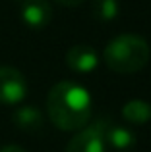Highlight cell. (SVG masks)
Instances as JSON below:
<instances>
[{"instance_id":"5b68a950","label":"cell","mask_w":151,"mask_h":152,"mask_svg":"<svg viewBox=\"0 0 151 152\" xmlns=\"http://www.w3.org/2000/svg\"><path fill=\"white\" fill-rule=\"evenodd\" d=\"M95 123L99 125L101 135L105 139V145L109 148L118 150V152H126L136 146V135H134L132 129H128L124 125H113L107 119H99Z\"/></svg>"},{"instance_id":"9c48e42d","label":"cell","mask_w":151,"mask_h":152,"mask_svg":"<svg viewBox=\"0 0 151 152\" xmlns=\"http://www.w3.org/2000/svg\"><path fill=\"white\" fill-rule=\"evenodd\" d=\"M14 121H16V125H18L19 129L31 131V133H33V131H39L43 127V115H41V112H39L37 108L23 106V108H19V110L16 112Z\"/></svg>"},{"instance_id":"8fae6325","label":"cell","mask_w":151,"mask_h":152,"mask_svg":"<svg viewBox=\"0 0 151 152\" xmlns=\"http://www.w3.org/2000/svg\"><path fill=\"white\" fill-rule=\"evenodd\" d=\"M54 2L62 4V6H79V4H83L85 0H54Z\"/></svg>"},{"instance_id":"ba28073f","label":"cell","mask_w":151,"mask_h":152,"mask_svg":"<svg viewBox=\"0 0 151 152\" xmlns=\"http://www.w3.org/2000/svg\"><path fill=\"white\" fill-rule=\"evenodd\" d=\"M122 118L132 125H144L151 121V104L145 100H130L122 108Z\"/></svg>"},{"instance_id":"8992f818","label":"cell","mask_w":151,"mask_h":152,"mask_svg":"<svg viewBox=\"0 0 151 152\" xmlns=\"http://www.w3.org/2000/svg\"><path fill=\"white\" fill-rule=\"evenodd\" d=\"M19 12L23 23L33 31L45 29L53 18V10L47 0H19Z\"/></svg>"},{"instance_id":"52a82bcc","label":"cell","mask_w":151,"mask_h":152,"mask_svg":"<svg viewBox=\"0 0 151 152\" xmlns=\"http://www.w3.org/2000/svg\"><path fill=\"white\" fill-rule=\"evenodd\" d=\"M66 64L78 73H91L99 66V54L89 45H76L66 52Z\"/></svg>"},{"instance_id":"6da1fadb","label":"cell","mask_w":151,"mask_h":152,"mask_svg":"<svg viewBox=\"0 0 151 152\" xmlns=\"http://www.w3.org/2000/svg\"><path fill=\"white\" fill-rule=\"evenodd\" d=\"M49 119L62 131H78L87 125L91 115V96L81 85L60 81L47 96Z\"/></svg>"},{"instance_id":"7a4b0ae2","label":"cell","mask_w":151,"mask_h":152,"mask_svg":"<svg viewBox=\"0 0 151 152\" xmlns=\"http://www.w3.org/2000/svg\"><path fill=\"white\" fill-rule=\"evenodd\" d=\"M149 45L138 35H118L103 50V60L109 69L120 75L138 73L149 62Z\"/></svg>"},{"instance_id":"3957f363","label":"cell","mask_w":151,"mask_h":152,"mask_svg":"<svg viewBox=\"0 0 151 152\" xmlns=\"http://www.w3.org/2000/svg\"><path fill=\"white\" fill-rule=\"evenodd\" d=\"M27 96V81L23 73L16 67H0V104L16 106Z\"/></svg>"},{"instance_id":"277c9868","label":"cell","mask_w":151,"mask_h":152,"mask_svg":"<svg viewBox=\"0 0 151 152\" xmlns=\"http://www.w3.org/2000/svg\"><path fill=\"white\" fill-rule=\"evenodd\" d=\"M66 152H107L105 139L97 123L78 129V133L70 139Z\"/></svg>"},{"instance_id":"30bf717a","label":"cell","mask_w":151,"mask_h":152,"mask_svg":"<svg viewBox=\"0 0 151 152\" xmlns=\"http://www.w3.org/2000/svg\"><path fill=\"white\" fill-rule=\"evenodd\" d=\"M118 0H95L93 2V14L97 19H103V21H110L118 15Z\"/></svg>"},{"instance_id":"7c38bea8","label":"cell","mask_w":151,"mask_h":152,"mask_svg":"<svg viewBox=\"0 0 151 152\" xmlns=\"http://www.w3.org/2000/svg\"><path fill=\"white\" fill-rule=\"evenodd\" d=\"M0 152H25L21 146H16V145H6L0 148Z\"/></svg>"}]
</instances>
